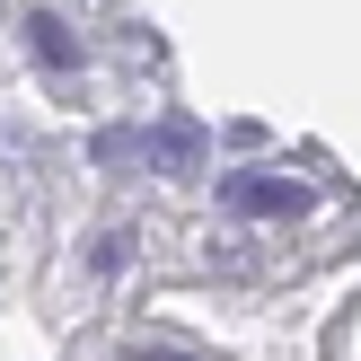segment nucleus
Wrapping results in <instances>:
<instances>
[{
  "mask_svg": "<svg viewBox=\"0 0 361 361\" xmlns=\"http://www.w3.org/2000/svg\"><path fill=\"white\" fill-rule=\"evenodd\" d=\"M221 203L247 212V221H291V212H309V185H300V176H256V168H238V176H221Z\"/></svg>",
  "mask_w": 361,
  "mask_h": 361,
  "instance_id": "obj_1",
  "label": "nucleus"
},
{
  "mask_svg": "<svg viewBox=\"0 0 361 361\" xmlns=\"http://www.w3.org/2000/svg\"><path fill=\"white\" fill-rule=\"evenodd\" d=\"M27 53H35L44 71H71V62H80V44L62 35V18H53V9H35V18H27Z\"/></svg>",
  "mask_w": 361,
  "mask_h": 361,
  "instance_id": "obj_2",
  "label": "nucleus"
},
{
  "mask_svg": "<svg viewBox=\"0 0 361 361\" xmlns=\"http://www.w3.org/2000/svg\"><path fill=\"white\" fill-rule=\"evenodd\" d=\"M194 150H203V141H194V123H168V133H159V159H176V168H185Z\"/></svg>",
  "mask_w": 361,
  "mask_h": 361,
  "instance_id": "obj_3",
  "label": "nucleus"
},
{
  "mask_svg": "<svg viewBox=\"0 0 361 361\" xmlns=\"http://www.w3.org/2000/svg\"><path fill=\"white\" fill-rule=\"evenodd\" d=\"M141 361H185V353H141Z\"/></svg>",
  "mask_w": 361,
  "mask_h": 361,
  "instance_id": "obj_4",
  "label": "nucleus"
}]
</instances>
